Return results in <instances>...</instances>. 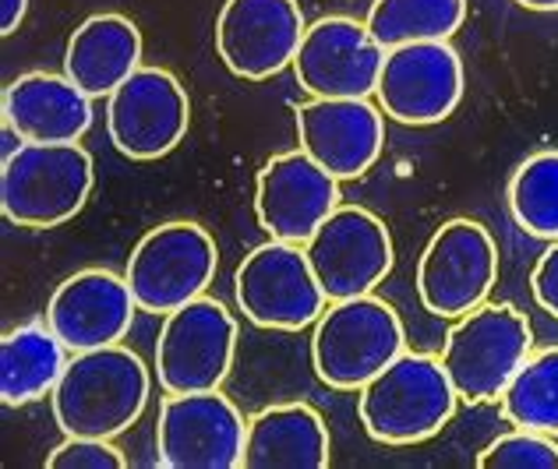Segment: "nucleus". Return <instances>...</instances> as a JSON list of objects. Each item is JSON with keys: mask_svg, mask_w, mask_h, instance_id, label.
I'll use <instances>...</instances> for the list:
<instances>
[{"mask_svg": "<svg viewBox=\"0 0 558 469\" xmlns=\"http://www.w3.org/2000/svg\"><path fill=\"white\" fill-rule=\"evenodd\" d=\"M301 247L329 304L364 297L392 272L389 230L361 205H340Z\"/></svg>", "mask_w": 558, "mask_h": 469, "instance_id": "nucleus-11", "label": "nucleus"}, {"mask_svg": "<svg viewBox=\"0 0 558 469\" xmlns=\"http://www.w3.org/2000/svg\"><path fill=\"white\" fill-rule=\"evenodd\" d=\"M329 459V428L315 406L279 403L247 420L244 469H326Z\"/></svg>", "mask_w": 558, "mask_h": 469, "instance_id": "nucleus-20", "label": "nucleus"}, {"mask_svg": "<svg viewBox=\"0 0 558 469\" xmlns=\"http://www.w3.org/2000/svg\"><path fill=\"white\" fill-rule=\"evenodd\" d=\"M531 321L512 304H481L457 318L446 335L442 363L463 403L481 406L502 399L506 385L531 357Z\"/></svg>", "mask_w": 558, "mask_h": 469, "instance_id": "nucleus-5", "label": "nucleus"}, {"mask_svg": "<svg viewBox=\"0 0 558 469\" xmlns=\"http://www.w3.org/2000/svg\"><path fill=\"white\" fill-rule=\"evenodd\" d=\"M460 395L442 357L400 354L357 392V414L378 445L428 442L457 414Z\"/></svg>", "mask_w": 558, "mask_h": 469, "instance_id": "nucleus-2", "label": "nucleus"}, {"mask_svg": "<svg viewBox=\"0 0 558 469\" xmlns=\"http://www.w3.org/2000/svg\"><path fill=\"white\" fill-rule=\"evenodd\" d=\"M466 18V0H375L368 18V33L386 50L407 42H449Z\"/></svg>", "mask_w": 558, "mask_h": 469, "instance_id": "nucleus-23", "label": "nucleus"}, {"mask_svg": "<svg viewBox=\"0 0 558 469\" xmlns=\"http://www.w3.org/2000/svg\"><path fill=\"white\" fill-rule=\"evenodd\" d=\"M498 280L492 233L474 219H449L417 261V297L435 318H463L488 300Z\"/></svg>", "mask_w": 558, "mask_h": 469, "instance_id": "nucleus-9", "label": "nucleus"}, {"mask_svg": "<svg viewBox=\"0 0 558 469\" xmlns=\"http://www.w3.org/2000/svg\"><path fill=\"white\" fill-rule=\"evenodd\" d=\"M502 417L541 434H558V346L526 357L502 392Z\"/></svg>", "mask_w": 558, "mask_h": 469, "instance_id": "nucleus-24", "label": "nucleus"}, {"mask_svg": "<svg viewBox=\"0 0 558 469\" xmlns=\"http://www.w3.org/2000/svg\"><path fill=\"white\" fill-rule=\"evenodd\" d=\"M96 184L78 141H25L0 166V209L14 226L53 230L75 219Z\"/></svg>", "mask_w": 558, "mask_h": 469, "instance_id": "nucleus-3", "label": "nucleus"}, {"mask_svg": "<svg viewBox=\"0 0 558 469\" xmlns=\"http://www.w3.org/2000/svg\"><path fill=\"white\" fill-rule=\"evenodd\" d=\"M247 423L219 388L178 392L159 406L156 462L167 469H241Z\"/></svg>", "mask_w": 558, "mask_h": 469, "instance_id": "nucleus-10", "label": "nucleus"}, {"mask_svg": "<svg viewBox=\"0 0 558 469\" xmlns=\"http://www.w3.org/2000/svg\"><path fill=\"white\" fill-rule=\"evenodd\" d=\"M28 0H0V36H11L22 25Z\"/></svg>", "mask_w": 558, "mask_h": 469, "instance_id": "nucleus-29", "label": "nucleus"}, {"mask_svg": "<svg viewBox=\"0 0 558 469\" xmlns=\"http://www.w3.org/2000/svg\"><path fill=\"white\" fill-rule=\"evenodd\" d=\"M135 293L124 275L110 269H85L68 275L47 304V325L61 335L71 354L121 343L135 314Z\"/></svg>", "mask_w": 558, "mask_h": 469, "instance_id": "nucleus-18", "label": "nucleus"}, {"mask_svg": "<svg viewBox=\"0 0 558 469\" xmlns=\"http://www.w3.org/2000/svg\"><path fill=\"white\" fill-rule=\"evenodd\" d=\"M191 102L184 85L163 67H138L107 96V131L128 159H159L187 135Z\"/></svg>", "mask_w": 558, "mask_h": 469, "instance_id": "nucleus-14", "label": "nucleus"}, {"mask_svg": "<svg viewBox=\"0 0 558 469\" xmlns=\"http://www.w3.org/2000/svg\"><path fill=\"white\" fill-rule=\"evenodd\" d=\"M340 209V181L307 152H283L255 181V215L272 240L304 244Z\"/></svg>", "mask_w": 558, "mask_h": 469, "instance_id": "nucleus-16", "label": "nucleus"}, {"mask_svg": "<svg viewBox=\"0 0 558 469\" xmlns=\"http://www.w3.org/2000/svg\"><path fill=\"white\" fill-rule=\"evenodd\" d=\"M68 354L71 349L61 343V335L39 321L4 332L0 340V399L4 406H28L43 395H53L68 368Z\"/></svg>", "mask_w": 558, "mask_h": 469, "instance_id": "nucleus-22", "label": "nucleus"}, {"mask_svg": "<svg viewBox=\"0 0 558 469\" xmlns=\"http://www.w3.org/2000/svg\"><path fill=\"white\" fill-rule=\"evenodd\" d=\"M381 64L386 47L368 33V25L332 14L307 25L293 57V75L312 99H368L378 89Z\"/></svg>", "mask_w": 558, "mask_h": 469, "instance_id": "nucleus-12", "label": "nucleus"}, {"mask_svg": "<svg viewBox=\"0 0 558 469\" xmlns=\"http://www.w3.org/2000/svg\"><path fill=\"white\" fill-rule=\"evenodd\" d=\"M50 469H124L128 459L121 456L110 437H75L64 434V442L47 456Z\"/></svg>", "mask_w": 558, "mask_h": 469, "instance_id": "nucleus-27", "label": "nucleus"}, {"mask_svg": "<svg viewBox=\"0 0 558 469\" xmlns=\"http://www.w3.org/2000/svg\"><path fill=\"white\" fill-rule=\"evenodd\" d=\"M509 212L523 233L558 240V152H537L512 173Z\"/></svg>", "mask_w": 558, "mask_h": 469, "instance_id": "nucleus-25", "label": "nucleus"}, {"mask_svg": "<svg viewBox=\"0 0 558 469\" xmlns=\"http://www.w3.org/2000/svg\"><path fill=\"white\" fill-rule=\"evenodd\" d=\"M526 11H558V0H517Z\"/></svg>", "mask_w": 558, "mask_h": 469, "instance_id": "nucleus-31", "label": "nucleus"}, {"mask_svg": "<svg viewBox=\"0 0 558 469\" xmlns=\"http://www.w3.org/2000/svg\"><path fill=\"white\" fill-rule=\"evenodd\" d=\"M375 99L386 116L410 127L446 121L463 99V61L449 42H407L386 50Z\"/></svg>", "mask_w": 558, "mask_h": 469, "instance_id": "nucleus-13", "label": "nucleus"}, {"mask_svg": "<svg viewBox=\"0 0 558 469\" xmlns=\"http://www.w3.org/2000/svg\"><path fill=\"white\" fill-rule=\"evenodd\" d=\"M238 354V321L219 300L198 297L163 318L156 378L167 395L209 392L227 381Z\"/></svg>", "mask_w": 558, "mask_h": 469, "instance_id": "nucleus-8", "label": "nucleus"}, {"mask_svg": "<svg viewBox=\"0 0 558 469\" xmlns=\"http://www.w3.org/2000/svg\"><path fill=\"white\" fill-rule=\"evenodd\" d=\"M233 293H238L244 318L272 332H298L315 325L329 304L312 266H307L304 247L287 240L258 244L238 266Z\"/></svg>", "mask_w": 558, "mask_h": 469, "instance_id": "nucleus-7", "label": "nucleus"}, {"mask_svg": "<svg viewBox=\"0 0 558 469\" xmlns=\"http://www.w3.org/2000/svg\"><path fill=\"white\" fill-rule=\"evenodd\" d=\"M481 469H558V445L551 434L517 428L495 437L477 456Z\"/></svg>", "mask_w": 558, "mask_h": 469, "instance_id": "nucleus-26", "label": "nucleus"}, {"mask_svg": "<svg viewBox=\"0 0 558 469\" xmlns=\"http://www.w3.org/2000/svg\"><path fill=\"white\" fill-rule=\"evenodd\" d=\"M403 354V321L386 300L350 297L322 311L312 335V368L329 388L361 392Z\"/></svg>", "mask_w": 558, "mask_h": 469, "instance_id": "nucleus-4", "label": "nucleus"}, {"mask_svg": "<svg viewBox=\"0 0 558 469\" xmlns=\"http://www.w3.org/2000/svg\"><path fill=\"white\" fill-rule=\"evenodd\" d=\"M304 33L298 0H227L216 18V50L230 75L266 82L293 67Z\"/></svg>", "mask_w": 558, "mask_h": 469, "instance_id": "nucleus-15", "label": "nucleus"}, {"mask_svg": "<svg viewBox=\"0 0 558 469\" xmlns=\"http://www.w3.org/2000/svg\"><path fill=\"white\" fill-rule=\"evenodd\" d=\"M216 240L198 223H163L149 230L128 258L124 280L142 311L170 314L198 300L216 275Z\"/></svg>", "mask_w": 558, "mask_h": 469, "instance_id": "nucleus-6", "label": "nucleus"}, {"mask_svg": "<svg viewBox=\"0 0 558 469\" xmlns=\"http://www.w3.org/2000/svg\"><path fill=\"white\" fill-rule=\"evenodd\" d=\"M142 33L124 14H93L68 39L64 75L85 96H110L142 67Z\"/></svg>", "mask_w": 558, "mask_h": 469, "instance_id": "nucleus-21", "label": "nucleus"}, {"mask_svg": "<svg viewBox=\"0 0 558 469\" xmlns=\"http://www.w3.org/2000/svg\"><path fill=\"white\" fill-rule=\"evenodd\" d=\"M22 145H25V138L19 135V131H14L8 121H0V159L8 163V159L22 149Z\"/></svg>", "mask_w": 558, "mask_h": 469, "instance_id": "nucleus-30", "label": "nucleus"}, {"mask_svg": "<svg viewBox=\"0 0 558 469\" xmlns=\"http://www.w3.org/2000/svg\"><path fill=\"white\" fill-rule=\"evenodd\" d=\"M4 121L25 141H78L93 127V96H85L68 75L28 71L14 78L4 99Z\"/></svg>", "mask_w": 558, "mask_h": 469, "instance_id": "nucleus-19", "label": "nucleus"}, {"mask_svg": "<svg viewBox=\"0 0 558 469\" xmlns=\"http://www.w3.org/2000/svg\"><path fill=\"white\" fill-rule=\"evenodd\" d=\"M531 293L537 307H545L551 318H558V240L537 258V266L531 272Z\"/></svg>", "mask_w": 558, "mask_h": 469, "instance_id": "nucleus-28", "label": "nucleus"}, {"mask_svg": "<svg viewBox=\"0 0 558 469\" xmlns=\"http://www.w3.org/2000/svg\"><path fill=\"white\" fill-rule=\"evenodd\" d=\"M298 141L336 181H354L381 156V107L368 99H307L298 107Z\"/></svg>", "mask_w": 558, "mask_h": 469, "instance_id": "nucleus-17", "label": "nucleus"}, {"mask_svg": "<svg viewBox=\"0 0 558 469\" xmlns=\"http://www.w3.org/2000/svg\"><path fill=\"white\" fill-rule=\"evenodd\" d=\"M50 403L57 428L64 434L117 437L149 403V371L142 357L121 343L85 349L68 360Z\"/></svg>", "mask_w": 558, "mask_h": 469, "instance_id": "nucleus-1", "label": "nucleus"}]
</instances>
